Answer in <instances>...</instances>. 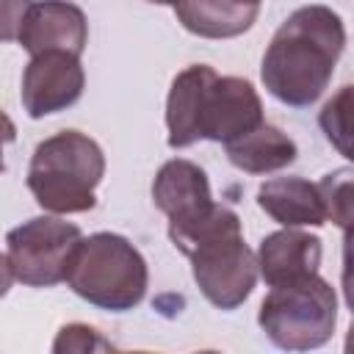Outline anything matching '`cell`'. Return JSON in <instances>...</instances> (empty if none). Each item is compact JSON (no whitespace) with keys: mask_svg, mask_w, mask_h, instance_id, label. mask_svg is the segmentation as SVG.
<instances>
[{"mask_svg":"<svg viewBox=\"0 0 354 354\" xmlns=\"http://www.w3.org/2000/svg\"><path fill=\"white\" fill-rule=\"evenodd\" d=\"M343 47V19L326 6H301L271 36L260 66L263 86L279 102L307 108L329 86Z\"/></svg>","mask_w":354,"mask_h":354,"instance_id":"1","label":"cell"},{"mask_svg":"<svg viewBox=\"0 0 354 354\" xmlns=\"http://www.w3.org/2000/svg\"><path fill=\"white\" fill-rule=\"evenodd\" d=\"M260 122H266L260 94L243 77H221L213 66L194 64L171 80L166 100L171 149L191 147L199 138L230 144Z\"/></svg>","mask_w":354,"mask_h":354,"instance_id":"2","label":"cell"},{"mask_svg":"<svg viewBox=\"0 0 354 354\" xmlns=\"http://www.w3.org/2000/svg\"><path fill=\"white\" fill-rule=\"evenodd\" d=\"M171 243L191 260L194 282L218 310H235L257 282V257L246 246L235 210L216 205L196 227L171 235Z\"/></svg>","mask_w":354,"mask_h":354,"instance_id":"3","label":"cell"},{"mask_svg":"<svg viewBox=\"0 0 354 354\" xmlns=\"http://www.w3.org/2000/svg\"><path fill=\"white\" fill-rule=\"evenodd\" d=\"M102 174L105 155L100 144L86 133L64 130L33 149L28 188L47 213H86L97 205L94 188L102 183Z\"/></svg>","mask_w":354,"mask_h":354,"instance_id":"4","label":"cell"},{"mask_svg":"<svg viewBox=\"0 0 354 354\" xmlns=\"http://www.w3.org/2000/svg\"><path fill=\"white\" fill-rule=\"evenodd\" d=\"M147 282V260L116 232L80 238L66 268V285L88 304L111 313H124L141 304Z\"/></svg>","mask_w":354,"mask_h":354,"instance_id":"5","label":"cell"},{"mask_svg":"<svg viewBox=\"0 0 354 354\" xmlns=\"http://www.w3.org/2000/svg\"><path fill=\"white\" fill-rule=\"evenodd\" d=\"M335 321L337 293L318 274L274 285L257 313V324L266 337L288 351H310L324 346L335 332Z\"/></svg>","mask_w":354,"mask_h":354,"instance_id":"6","label":"cell"},{"mask_svg":"<svg viewBox=\"0 0 354 354\" xmlns=\"http://www.w3.org/2000/svg\"><path fill=\"white\" fill-rule=\"evenodd\" d=\"M83 232L58 216H36L6 235L14 279L28 288H53L66 279L69 260Z\"/></svg>","mask_w":354,"mask_h":354,"instance_id":"7","label":"cell"},{"mask_svg":"<svg viewBox=\"0 0 354 354\" xmlns=\"http://www.w3.org/2000/svg\"><path fill=\"white\" fill-rule=\"evenodd\" d=\"M86 75L80 55L50 50L30 55L22 72V105L30 119H41L75 105L83 94Z\"/></svg>","mask_w":354,"mask_h":354,"instance_id":"8","label":"cell"},{"mask_svg":"<svg viewBox=\"0 0 354 354\" xmlns=\"http://www.w3.org/2000/svg\"><path fill=\"white\" fill-rule=\"evenodd\" d=\"M152 199L155 207L169 218V238L196 227L216 207L207 174L183 158L166 160L160 166L152 183Z\"/></svg>","mask_w":354,"mask_h":354,"instance_id":"9","label":"cell"},{"mask_svg":"<svg viewBox=\"0 0 354 354\" xmlns=\"http://www.w3.org/2000/svg\"><path fill=\"white\" fill-rule=\"evenodd\" d=\"M17 41L30 55L50 53V50L80 55L88 41V22H86V14L75 3L39 0V3H30Z\"/></svg>","mask_w":354,"mask_h":354,"instance_id":"10","label":"cell"},{"mask_svg":"<svg viewBox=\"0 0 354 354\" xmlns=\"http://www.w3.org/2000/svg\"><path fill=\"white\" fill-rule=\"evenodd\" d=\"M257 274L268 288L296 282L301 277L318 274L321 266V238L299 227H285L260 241L257 249Z\"/></svg>","mask_w":354,"mask_h":354,"instance_id":"11","label":"cell"},{"mask_svg":"<svg viewBox=\"0 0 354 354\" xmlns=\"http://www.w3.org/2000/svg\"><path fill=\"white\" fill-rule=\"evenodd\" d=\"M257 205L282 227H321L329 221L318 183L304 177H274L257 188Z\"/></svg>","mask_w":354,"mask_h":354,"instance_id":"12","label":"cell"},{"mask_svg":"<svg viewBox=\"0 0 354 354\" xmlns=\"http://www.w3.org/2000/svg\"><path fill=\"white\" fill-rule=\"evenodd\" d=\"M177 22L202 39H232L246 33L257 14L260 3L254 0H177Z\"/></svg>","mask_w":354,"mask_h":354,"instance_id":"13","label":"cell"},{"mask_svg":"<svg viewBox=\"0 0 354 354\" xmlns=\"http://www.w3.org/2000/svg\"><path fill=\"white\" fill-rule=\"evenodd\" d=\"M224 149L230 163L246 174H268V171L285 169L299 155L296 141L268 122H260L249 133L232 138L230 144H224Z\"/></svg>","mask_w":354,"mask_h":354,"instance_id":"14","label":"cell"},{"mask_svg":"<svg viewBox=\"0 0 354 354\" xmlns=\"http://www.w3.org/2000/svg\"><path fill=\"white\" fill-rule=\"evenodd\" d=\"M321 194H324V202H326V216L346 227L348 224V216H351V171L348 169H340L335 174H326L321 183H318Z\"/></svg>","mask_w":354,"mask_h":354,"instance_id":"15","label":"cell"},{"mask_svg":"<svg viewBox=\"0 0 354 354\" xmlns=\"http://www.w3.org/2000/svg\"><path fill=\"white\" fill-rule=\"evenodd\" d=\"M348 94H351V86H343L340 94L335 100H329L324 105V111H321V127H324L326 138L335 141L343 155H348V144H346V136H348V124H346V116H348V111H346Z\"/></svg>","mask_w":354,"mask_h":354,"instance_id":"16","label":"cell"},{"mask_svg":"<svg viewBox=\"0 0 354 354\" xmlns=\"http://www.w3.org/2000/svg\"><path fill=\"white\" fill-rule=\"evenodd\" d=\"M94 348H111V343H105L97 329L86 326V324H69L58 332L53 351H94Z\"/></svg>","mask_w":354,"mask_h":354,"instance_id":"17","label":"cell"},{"mask_svg":"<svg viewBox=\"0 0 354 354\" xmlns=\"http://www.w3.org/2000/svg\"><path fill=\"white\" fill-rule=\"evenodd\" d=\"M28 8L30 0H0V41H14L19 36Z\"/></svg>","mask_w":354,"mask_h":354,"instance_id":"18","label":"cell"},{"mask_svg":"<svg viewBox=\"0 0 354 354\" xmlns=\"http://www.w3.org/2000/svg\"><path fill=\"white\" fill-rule=\"evenodd\" d=\"M17 138V127H14V122L8 119V113L6 111H0V174L6 171V160H3V147L6 144H11Z\"/></svg>","mask_w":354,"mask_h":354,"instance_id":"19","label":"cell"},{"mask_svg":"<svg viewBox=\"0 0 354 354\" xmlns=\"http://www.w3.org/2000/svg\"><path fill=\"white\" fill-rule=\"evenodd\" d=\"M11 282H14V271H11L8 254H3V252H0V299H3L6 293H8Z\"/></svg>","mask_w":354,"mask_h":354,"instance_id":"20","label":"cell"},{"mask_svg":"<svg viewBox=\"0 0 354 354\" xmlns=\"http://www.w3.org/2000/svg\"><path fill=\"white\" fill-rule=\"evenodd\" d=\"M149 3H158V6H174L177 0H149Z\"/></svg>","mask_w":354,"mask_h":354,"instance_id":"21","label":"cell"},{"mask_svg":"<svg viewBox=\"0 0 354 354\" xmlns=\"http://www.w3.org/2000/svg\"><path fill=\"white\" fill-rule=\"evenodd\" d=\"M254 3H260V0H254Z\"/></svg>","mask_w":354,"mask_h":354,"instance_id":"22","label":"cell"}]
</instances>
